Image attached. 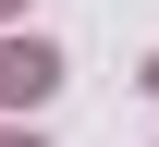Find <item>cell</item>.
<instances>
[{
	"label": "cell",
	"mask_w": 159,
	"mask_h": 147,
	"mask_svg": "<svg viewBox=\"0 0 159 147\" xmlns=\"http://www.w3.org/2000/svg\"><path fill=\"white\" fill-rule=\"evenodd\" d=\"M147 86H159V62H147Z\"/></svg>",
	"instance_id": "obj_4"
},
{
	"label": "cell",
	"mask_w": 159,
	"mask_h": 147,
	"mask_svg": "<svg viewBox=\"0 0 159 147\" xmlns=\"http://www.w3.org/2000/svg\"><path fill=\"white\" fill-rule=\"evenodd\" d=\"M0 147H25V135H0Z\"/></svg>",
	"instance_id": "obj_3"
},
{
	"label": "cell",
	"mask_w": 159,
	"mask_h": 147,
	"mask_svg": "<svg viewBox=\"0 0 159 147\" xmlns=\"http://www.w3.org/2000/svg\"><path fill=\"white\" fill-rule=\"evenodd\" d=\"M0 12H25V0H0Z\"/></svg>",
	"instance_id": "obj_2"
},
{
	"label": "cell",
	"mask_w": 159,
	"mask_h": 147,
	"mask_svg": "<svg viewBox=\"0 0 159 147\" xmlns=\"http://www.w3.org/2000/svg\"><path fill=\"white\" fill-rule=\"evenodd\" d=\"M61 98V49L49 37H12V49H0V110H49Z\"/></svg>",
	"instance_id": "obj_1"
}]
</instances>
